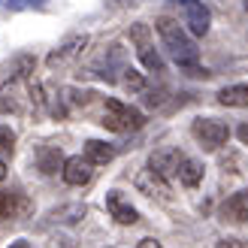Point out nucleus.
I'll return each instance as SVG.
<instances>
[{
    "label": "nucleus",
    "instance_id": "f257e3e1",
    "mask_svg": "<svg viewBox=\"0 0 248 248\" xmlns=\"http://www.w3.org/2000/svg\"><path fill=\"white\" fill-rule=\"evenodd\" d=\"M155 28H157V36H160V43L167 46V52L172 55V61L182 67V70H188L191 76H209L206 70H200V55H197V46L188 33H185V28L179 21H172V18H157L155 21Z\"/></svg>",
    "mask_w": 248,
    "mask_h": 248
},
{
    "label": "nucleus",
    "instance_id": "f03ea898",
    "mask_svg": "<svg viewBox=\"0 0 248 248\" xmlns=\"http://www.w3.org/2000/svg\"><path fill=\"white\" fill-rule=\"evenodd\" d=\"M100 124L106 130H115V133H130V130H140L145 124V115L136 106H127V103L115 100V97H106V109H103Z\"/></svg>",
    "mask_w": 248,
    "mask_h": 248
},
{
    "label": "nucleus",
    "instance_id": "7ed1b4c3",
    "mask_svg": "<svg viewBox=\"0 0 248 248\" xmlns=\"http://www.w3.org/2000/svg\"><path fill=\"white\" fill-rule=\"evenodd\" d=\"M191 133H194V140L200 142L206 152H215V148H221L230 140V127L224 121H218V118H194Z\"/></svg>",
    "mask_w": 248,
    "mask_h": 248
},
{
    "label": "nucleus",
    "instance_id": "20e7f679",
    "mask_svg": "<svg viewBox=\"0 0 248 248\" xmlns=\"http://www.w3.org/2000/svg\"><path fill=\"white\" fill-rule=\"evenodd\" d=\"M130 40H133L136 55H140V61H142L145 70L164 73V58L157 55V48H155V43H152V28H148V24H142V21L133 24V28H130Z\"/></svg>",
    "mask_w": 248,
    "mask_h": 248
},
{
    "label": "nucleus",
    "instance_id": "39448f33",
    "mask_svg": "<svg viewBox=\"0 0 248 248\" xmlns=\"http://www.w3.org/2000/svg\"><path fill=\"white\" fill-rule=\"evenodd\" d=\"M88 43H91V36L88 33H73V36H67L64 43H61L58 48H52L48 52V58H46V64L48 67H67V64H73L76 58H82V52L88 48Z\"/></svg>",
    "mask_w": 248,
    "mask_h": 248
},
{
    "label": "nucleus",
    "instance_id": "423d86ee",
    "mask_svg": "<svg viewBox=\"0 0 248 248\" xmlns=\"http://www.w3.org/2000/svg\"><path fill=\"white\" fill-rule=\"evenodd\" d=\"M182 6V16H185V24L194 36H206L209 33V24H212V16L209 9L203 6V0H179Z\"/></svg>",
    "mask_w": 248,
    "mask_h": 248
},
{
    "label": "nucleus",
    "instance_id": "0eeeda50",
    "mask_svg": "<svg viewBox=\"0 0 248 248\" xmlns=\"http://www.w3.org/2000/svg\"><path fill=\"white\" fill-rule=\"evenodd\" d=\"M133 185L140 188L142 194H148V197H157V200H164V203H170V185H167V179L164 176H157V172L152 170V167H145L140 176L133 179Z\"/></svg>",
    "mask_w": 248,
    "mask_h": 248
},
{
    "label": "nucleus",
    "instance_id": "6e6552de",
    "mask_svg": "<svg viewBox=\"0 0 248 248\" xmlns=\"http://www.w3.org/2000/svg\"><path fill=\"white\" fill-rule=\"evenodd\" d=\"M61 176H64V182L73 185V188H82V185L91 182L94 170H91V164H88L82 155H73V157L64 160V170H61Z\"/></svg>",
    "mask_w": 248,
    "mask_h": 248
},
{
    "label": "nucleus",
    "instance_id": "1a4fd4ad",
    "mask_svg": "<svg viewBox=\"0 0 248 248\" xmlns=\"http://www.w3.org/2000/svg\"><path fill=\"white\" fill-rule=\"evenodd\" d=\"M106 209H109V215H112L118 224H136V221H140L136 209L130 206V200L121 191H109L106 194Z\"/></svg>",
    "mask_w": 248,
    "mask_h": 248
},
{
    "label": "nucleus",
    "instance_id": "9d476101",
    "mask_svg": "<svg viewBox=\"0 0 248 248\" xmlns=\"http://www.w3.org/2000/svg\"><path fill=\"white\" fill-rule=\"evenodd\" d=\"M221 218L224 221H233V224H242V221L248 218V191H239L224 200V206H221Z\"/></svg>",
    "mask_w": 248,
    "mask_h": 248
},
{
    "label": "nucleus",
    "instance_id": "9b49d317",
    "mask_svg": "<svg viewBox=\"0 0 248 248\" xmlns=\"http://www.w3.org/2000/svg\"><path fill=\"white\" fill-rule=\"evenodd\" d=\"M112 157H115V148L109 142H103V140H88L85 142V160H88L91 167H106Z\"/></svg>",
    "mask_w": 248,
    "mask_h": 248
},
{
    "label": "nucleus",
    "instance_id": "f8f14e48",
    "mask_svg": "<svg viewBox=\"0 0 248 248\" xmlns=\"http://www.w3.org/2000/svg\"><path fill=\"white\" fill-rule=\"evenodd\" d=\"M31 203L21 200V194H9V191H0V221H9V218H18L21 212H28Z\"/></svg>",
    "mask_w": 248,
    "mask_h": 248
},
{
    "label": "nucleus",
    "instance_id": "ddd939ff",
    "mask_svg": "<svg viewBox=\"0 0 248 248\" xmlns=\"http://www.w3.org/2000/svg\"><path fill=\"white\" fill-rule=\"evenodd\" d=\"M179 182L185 188H197V185L203 182V164L194 157H182L179 160Z\"/></svg>",
    "mask_w": 248,
    "mask_h": 248
},
{
    "label": "nucleus",
    "instance_id": "4468645a",
    "mask_svg": "<svg viewBox=\"0 0 248 248\" xmlns=\"http://www.w3.org/2000/svg\"><path fill=\"white\" fill-rule=\"evenodd\" d=\"M36 167H40L43 176H52V172L64 170V157H61V148H40V155H36Z\"/></svg>",
    "mask_w": 248,
    "mask_h": 248
},
{
    "label": "nucleus",
    "instance_id": "2eb2a0df",
    "mask_svg": "<svg viewBox=\"0 0 248 248\" xmlns=\"http://www.w3.org/2000/svg\"><path fill=\"white\" fill-rule=\"evenodd\" d=\"M218 103L224 106H248V85H230L218 91Z\"/></svg>",
    "mask_w": 248,
    "mask_h": 248
},
{
    "label": "nucleus",
    "instance_id": "dca6fc26",
    "mask_svg": "<svg viewBox=\"0 0 248 248\" xmlns=\"http://www.w3.org/2000/svg\"><path fill=\"white\" fill-rule=\"evenodd\" d=\"M16 152V130L9 124H0V155H12Z\"/></svg>",
    "mask_w": 248,
    "mask_h": 248
},
{
    "label": "nucleus",
    "instance_id": "f3484780",
    "mask_svg": "<svg viewBox=\"0 0 248 248\" xmlns=\"http://www.w3.org/2000/svg\"><path fill=\"white\" fill-rule=\"evenodd\" d=\"M124 85H127L130 91H145V79H142V73H136L133 67H124Z\"/></svg>",
    "mask_w": 248,
    "mask_h": 248
},
{
    "label": "nucleus",
    "instance_id": "a211bd4d",
    "mask_svg": "<svg viewBox=\"0 0 248 248\" xmlns=\"http://www.w3.org/2000/svg\"><path fill=\"white\" fill-rule=\"evenodd\" d=\"M218 248H242V242H239V239H221Z\"/></svg>",
    "mask_w": 248,
    "mask_h": 248
},
{
    "label": "nucleus",
    "instance_id": "6ab92c4d",
    "mask_svg": "<svg viewBox=\"0 0 248 248\" xmlns=\"http://www.w3.org/2000/svg\"><path fill=\"white\" fill-rule=\"evenodd\" d=\"M136 248H164V245H160L157 239H142V242L136 245Z\"/></svg>",
    "mask_w": 248,
    "mask_h": 248
},
{
    "label": "nucleus",
    "instance_id": "aec40b11",
    "mask_svg": "<svg viewBox=\"0 0 248 248\" xmlns=\"http://www.w3.org/2000/svg\"><path fill=\"white\" fill-rule=\"evenodd\" d=\"M6 248H33V245H31L28 239H16V242H9Z\"/></svg>",
    "mask_w": 248,
    "mask_h": 248
},
{
    "label": "nucleus",
    "instance_id": "412c9836",
    "mask_svg": "<svg viewBox=\"0 0 248 248\" xmlns=\"http://www.w3.org/2000/svg\"><path fill=\"white\" fill-rule=\"evenodd\" d=\"M236 133H239V140H242V145H248V124H242V127H239Z\"/></svg>",
    "mask_w": 248,
    "mask_h": 248
},
{
    "label": "nucleus",
    "instance_id": "4be33fe9",
    "mask_svg": "<svg viewBox=\"0 0 248 248\" xmlns=\"http://www.w3.org/2000/svg\"><path fill=\"white\" fill-rule=\"evenodd\" d=\"M6 172H9V170H6V164H3V160H0V182L6 179Z\"/></svg>",
    "mask_w": 248,
    "mask_h": 248
},
{
    "label": "nucleus",
    "instance_id": "5701e85b",
    "mask_svg": "<svg viewBox=\"0 0 248 248\" xmlns=\"http://www.w3.org/2000/svg\"><path fill=\"white\" fill-rule=\"evenodd\" d=\"M245 9H248V0H245Z\"/></svg>",
    "mask_w": 248,
    "mask_h": 248
}]
</instances>
